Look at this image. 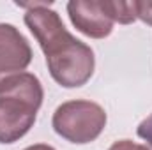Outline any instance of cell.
<instances>
[{"label":"cell","mask_w":152,"mask_h":150,"mask_svg":"<svg viewBox=\"0 0 152 150\" xmlns=\"http://www.w3.org/2000/svg\"><path fill=\"white\" fill-rule=\"evenodd\" d=\"M18 5L27 9L25 25L42 48L51 78L66 88L85 85L96 67L90 46L67 32L60 16L50 9V4L36 2Z\"/></svg>","instance_id":"cell-1"},{"label":"cell","mask_w":152,"mask_h":150,"mask_svg":"<svg viewBox=\"0 0 152 150\" xmlns=\"http://www.w3.org/2000/svg\"><path fill=\"white\" fill-rule=\"evenodd\" d=\"M42 97V85L30 73L14 74L0 83V143H14L30 131Z\"/></svg>","instance_id":"cell-2"},{"label":"cell","mask_w":152,"mask_h":150,"mask_svg":"<svg viewBox=\"0 0 152 150\" xmlns=\"http://www.w3.org/2000/svg\"><path fill=\"white\" fill-rule=\"evenodd\" d=\"M53 129L58 136L71 143L94 141L106 125V111L92 101H67L53 113Z\"/></svg>","instance_id":"cell-3"},{"label":"cell","mask_w":152,"mask_h":150,"mask_svg":"<svg viewBox=\"0 0 152 150\" xmlns=\"http://www.w3.org/2000/svg\"><path fill=\"white\" fill-rule=\"evenodd\" d=\"M32 62V50L20 30L9 23H0V83L25 73Z\"/></svg>","instance_id":"cell-4"},{"label":"cell","mask_w":152,"mask_h":150,"mask_svg":"<svg viewBox=\"0 0 152 150\" xmlns=\"http://www.w3.org/2000/svg\"><path fill=\"white\" fill-rule=\"evenodd\" d=\"M67 12L73 25L88 37L104 39L113 30V20L104 7V0H73L67 4Z\"/></svg>","instance_id":"cell-5"},{"label":"cell","mask_w":152,"mask_h":150,"mask_svg":"<svg viewBox=\"0 0 152 150\" xmlns=\"http://www.w3.org/2000/svg\"><path fill=\"white\" fill-rule=\"evenodd\" d=\"M104 7L110 14V18L122 25L133 23L136 20V11H134V2H112L104 0Z\"/></svg>","instance_id":"cell-6"},{"label":"cell","mask_w":152,"mask_h":150,"mask_svg":"<svg viewBox=\"0 0 152 150\" xmlns=\"http://www.w3.org/2000/svg\"><path fill=\"white\" fill-rule=\"evenodd\" d=\"M134 11H136V18H140L142 21L152 25V2H134Z\"/></svg>","instance_id":"cell-7"},{"label":"cell","mask_w":152,"mask_h":150,"mask_svg":"<svg viewBox=\"0 0 152 150\" xmlns=\"http://www.w3.org/2000/svg\"><path fill=\"white\" fill-rule=\"evenodd\" d=\"M136 133H138V136H140L142 140H145V141H147V145L152 149V115H149L145 120H142V122H140V125H138Z\"/></svg>","instance_id":"cell-8"},{"label":"cell","mask_w":152,"mask_h":150,"mask_svg":"<svg viewBox=\"0 0 152 150\" xmlns=\"http://www.w3.org/2000/svg\"><path fill=\"white\" fill-rule=\"evenodd\" d=\"M108 150H152V149L149 145H140V143H134L131 140H120V141H115Z\"/></svg>","instance_id":"cell-9"},{"label":"cell","mask_w":152,"mask_h":150,"mask_svg":"<svg viewBox=\"0 0 152 150\" xmlns=\"http://www.w3.org/2000/svg\"><path fill=\"white\" fill-rule=\"evenodd\" d=\"M25 150H55L50 145H44V143H37V145H32V147H27Z\"/></svg>","instance_id":"cell-10"}]
</instances>
